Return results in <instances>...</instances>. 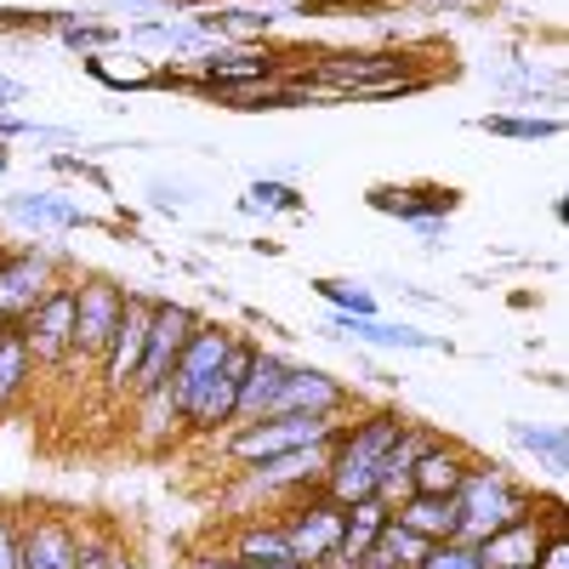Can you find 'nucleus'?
Segmentation results:
<instances>
[{"label": "nucleus", "instance_id": "e433bc0d", "mask_svg": "<svg viewBox=\"0 0 569 569\" xmlns=\"http://www.w3.org/2000/svg\"><path fill=\"white\" fill-rule=\"evenodd\" d=\"M0 29H58V18H46V12H12V7H0Z\"/></svg>", "mask_w": 569, "mask_h": 569}, {"label": "nucleus", "instance_id": "ddd939ff", "mask_svg": "<svg viewBox=\"0 0 569 569\" xmlns=\"http://www.w3.org/2000/svg\"><path fill=\"white\" fill-rule=\"evenodd\" d=\"M228 342H233V330H222V325H200L194 337L182 342V353H177V365H171V382H166L177 405H182V399L194 393V388L206 382V376H211V370L222 365Z\"/></svg>", "mask_w": 569, "mask_h": 569}, {"label": "nucleus", "instance_id": "9d476101", "mask_svg": "<svg viewBox=\"0 0 569 569\" xmlns=\"http://www.w3.org/2000/svg\"><path fill=\"white\" fill-rule=\"evenodd\" d=\"M342 518H348V507H342V501H330V496H313L308 507H297V512L279 525L284 541H291V558L325 569L330 552H337V541H342Z\"/></svg>", "mask_w": 569, "mask_h": 569}, {"label": "nucleus", "instance_id": "a878e982", "mask_svg": "<svg viewBox=\"0 0 569 569\" xmlns=\"http://www.w3.org/2000/svg\"><path fill=\"white\" fill-rule=\"evenodd\" d=\"M29 370H34V353L23 348L18 330H0V410H12L18 393L29 388Z\"/></svg>", "mask_w": 569, "mask_h": 569}, {"label": "nucleus", "instance_id": "473e14b6", "mask_svg": "<svg viewBox=\"0 0 569 569\" xmlns=\"http://www.w3.org/2000/svg\"><path fill=\"white\" fill-rule=\"evenodd\" d=\"M58 40L69 46V52H103V46H114L120 34L109 29V23H74V18H58Z\"/></svg>", "mask_w": 569, "mask_h": 569}, {"label": "nucleus", "instance_id": "412c9836", "mask_svg": "<svg viewBox=\"0 0 569 569\" xmlns=\"http://www.w3.org/2000/svg\"><path fill=\"white\" fill-rule=\"evenodd\" d=\"M370 206L393 211L405 222H427V217H450L456 211V188H376Z\"/></svg>", "mask_w": 569, "mask_h": 569}, {"label": "nucleus", "instance_id": "4be33fe9", "mask_svg": "<svg viewBox=\"0 0 569 569\" xmlns=\"http://www.w3.org/2000/svg\"><path fill=\"white\" fill-rule=\"evenodd\" d=\"M137 405H142V421H137V445H149V450H166V445H177V439L188 433V421H182V410H177L171 388L137 393Z\"/></svg>", "mask_w": 569, "mask_h": 569}, {"label": "nucleus", "instance_id": "b1692460", "mask_svg": "<svg viewBox=\"0 0 569 569\" xmlns=\"http://www.w3.org/2000/svg\"><path fill=\"white\" fill-rule=\"evenodd\" d=\"M433 445V433H427V427H416V421H405V433L388 445V456H382V501H393V496H405L410 490V467H416V456Z\"/></svg>", "mask_w": 569, "mask_h": 569}, {"label": "nucleus", "instance_id": "bb28decb", "mask_svg": "<svg viewBox=\"0 0 569 569\" xmlns=\"http://www.w3.org/2000/svg\"><path fill=\"white\" fill-rule=\"evenodd\" d=\"M7 211L23 222H46V228H86V211L74 200H58V194H12Z\"/></svg>", "mask_w": 569, "mask_h": 569}, {"label": "nucleus", "instance_id": "5701e85b", "mask_svg": "<svg viewBox=\"0 0 569 569\" xmlns=\"http://www.w3.org/2000/svg\"><path fill=\"white\" fill-rule=\"evenodd\" d=\"M273 18L279 12H257V7H217V12H200L194 18V29L211 40H233V46H251V40H262L268 29H273Z\"/></svg>", "mask_w": 569, "mask_h": 569}, {"label": "nucleus", "instance_id": "72a5a7b5", "mask_svg": "<svg viewBox=\"0 0 569 569\" xmlns=\"http://www.w3.org/2000/svg\"><path fill=\"white\" fill-rule=\"evenodd\" d=\"M137 40H154V46H171V52H200V29L194 23H142Z\"/></svg>", "mask_w": 569, "mask_h": 569}, {"label": "nucleus", "instance_id": "cd10ccee", "mask_svg": "<svg viewBox=\"0 0 569 569\" xmlns=\"http://www.w3.org/2000/svg\"><path fill=\"white\" fill-rule=\"evenodd\" d=\"M233 558H240L246 569H273V563H297L291 558V541H284L279 525H251L240 536V547H233Z\"/></svg>", "mask_w": 569, "mask_h": 569}, {"label": "nucleus", "instance_id": "dca6fc26", "mask_svg": "<svg viewBox=\"0 0 569 569\" xmlns=\"http://www.w3.org/2000/svg\"><path fill=\"white\" fill-rule=\"evenodd\" d=\"M393 518H399L405 530H416L421 541H433V547L461 536V507H456V496H399Z\"/></svg>", "mask_w": 569, "mask_h": 569}, {"label": "nucleus", "instance_id": "20e7f679", "mask_svg": "<svg viewBox=\"0 0 569 569\" xmlns=\"http://www.w3.org/2000/svg\"><path fill=\"white\" fill-rule=\"evenodd\" d=\"M330 433H337V416H257L233 433V456L246 467H257V461H273V456L325 445Z\"/></svg>", "mask_w": 569, "mask_h": 569}, {"label": "nucleus", "instance_id": "0eeeda50", "mask_svg": "<svg viewBox=\"0 0 569 569\" xmlns=\"http://www.w3.org/2000/svg\"><path fill=\"white\" fill-rule=\"evenodd\" d=\"M120 313H126V284H114V279L74 284V353L80 359H103Z\"/></svg>", "mask_w": 569, "mask_h": 569}, {"label": "nucleus", "instance_id": "f257e3e1", "mask_svg": "<svg viewBox=\"0 0 569 569\" xmlns=\"http://www.w3.org/2000/svg\"><path fill=\"white\" fill-rule=\"evenodd\" d=\"M405 433V416L399 410H370L365 421H353L348 433L337 427V445H330V461H325V496L330 501H342V507H353V501H365V496H376L382 490V456H388V445Z\"/></svg>", "mask_w": 569, "mask_h": 569}, {"label": "nucleus", "instance_id": "1a4fd4ad", "mask_svg": "<svg viewBox=\"0 0 569 569\" xmlns=\"http://www.w3.org/2000/svg\"><path fill=\"white\" fill-rule=\"evenodd\" d=\"M279 74H284V63H279V52H268V46H217V52L200 58V80L217 91V98L268 86V80H279Z\"/></svg>", "mask_w": 569, "mask_h": 569}, {"label": "nucleus", "instance_id": "aec40b11", "mask_svg": "<svg viewBox=\"0 0 569 569\" xmlns=\"http://www.w3.org/2000/svg\"><path fill=\"white\" fill-rule=\"evenodd\" d=\"M18 569H80V541L46 518L29 536H18Z\"/></svg>", "mask_w": 569, "mask_h": 569}, {"label": "nucleus", "instance_id": "58836bf2", "mask_svg": "<svg viewBox=\"0 0 569 569\" xmlns=\"http://www.w3.org/2000/svg\"><path fill=\"white\" fill-rule=\"evenodd\" d=\"M29 91H23V80H12V74H0V114H7L12 103H23Z\"/></svg>", "mask_w": 569, "mask_h": 569}, {"label": "nucleus", "instance_id": "2eb2a0df", "mask_svg": "<svg viewBox=\"0 0 569 569\" xmlns=\"http://www.w3.org/2000/svg\"><path fill=\"white\" fill-rule=\"evenodd\" d=\"M467 472H472V461H467L456 445L433 439V445L416 456V467H410V490H405V496H456V490L467 485Z\"/></svg>", "mask_w": 569, "mask_h": 569}, {"label": "nucleus", "instance_id": "393cba45", "mask_svg": "<svg viewBox=\"0 0 569 569\" xmlns=\"http://www.w3.org/2000/svg\"><path fill=\"white\" fill-rule=\"evenodd\" d=\"M512 439H518V450H530L547 472L569 467V433L552 427V421H512Z\"/></svg>", "mask_w": 569, "mask_h": 569}, {"label": "nucleus", "instance_id": "c85d7f7f", "mask_svg": "<svg viewBox=\"0 0 569 569\" xmlns=\"http://www.w3.org/2000/svg\"><path fill=\"white\" fill-rule=\"evenodd\" d=\"M479 131H490V137H512V142H541V137H558L563 120H552V114H485Z\"/></svg>", "mask_w": 569, "mask_h": 569}, {"label": "nucleus", "instance_id": "39448f33", "mask_svg": "<svg viewBox=\"0 0 569 569\" xmlns=\"http://www.w3.org/2000/svg\"><path fill=\"white\" fill-rule=\"evenodd\" d=\"M200 325H206V319L188 308V302H154V308H149V348H142V365H137L131 393L166 388V382H171V365H177V353H182V342L194 337Z\"/></svg>", "mask_w": 569, "mask_h": 569}, {"label": "nucleus", "instance_id": "4c0bfd02", "mask_svg": "<svg viewBox=\"0 0 569 569\" xmlns=\"http://www.w3.org/2000/svg\"><path fill=\"white\" fill-rule=\"evenodd\" d=\"M0 569H18V536L7 518H0Z\"/></svg>", "mask_w": 569, "mask_h": 569}, {"label": "nucleus", "instance_id": "f03ea898", "mask_svg": "<svg viewBox=\"0 0 569 569\" xmlns=\"http://www.w3.org/2000/svg\"><path fill=\"white\" fill-rule=\"evenodd\" d=\"M456 507H461V536H456V541H472V547H479V541L496 536L501 525L525 518V512H530V496L518 490L501 467H472L467 485L456 490Z\"/></svg>", "mask_w": 569, "mask_h": 569}, {"label": "nucleus", "instance_id": "6ab92c4d", "mask_svg": "<svg viewBox=\"0 0 569 569\" xmlns=\"http://www.w3.org/2000/svg\"><path fill=\"white\" fill-rule=\"evenodd\" d=\"M284 376H291V359H279V353H262V348H257V359H251V370H246V388H240V405H233V427H246V421L268 416L273 393L284 388Z\"/></svg>", "mask_w": 569, "mask_h": 569}, {"label": "nucleus", "instance_id": "a211bd4d", "mask_svg": "<svg viewBox=\"0 0 569 569\" xmlns=\"http://www.w3.org/2000/svg\"><path fill=\"white\" fill-rule=\"evenodd\" d=\"M330 330H337V337H359V342H370V348H405V353H433V348H445V337H433V330L388 325V319H348V313H337V319H330Z\"/></svg>", "mask_w": 569, "mask_h": 569}, {"label": "nucleus", "instance_id": "7c9ffc66", "mask_svg": "<svg viewBox=\"0 0 569 569\" xmlns=\"http://www.w3.org/2000/svg\"><path fill=\"white\" fill-rule=\"evenodd\" d=\"M313 291L337 308V313H348V319H376V297L365 291V284H348V279H313Z\"/></svg>", "mask_w": 569, "mask_h": 569}, {"label": "nucleus", "instance_id": "f8f14e48", "mask_svg": "<svg viewBox=\"0 0 569 569\" xmlns=\"http://www.w3.org/2000/svg\"><path fill=\"white\" fill-rule=\"evenodd\" d=\"M46 291H52V257L46 251L0 257V330H12Z\"/></svg>", "mask_w": 569, "mask_h": 569}, {"label": "nucleus", "instance_id": "9b49d317", "mask_svg": "<svg viewBox=\"0 0 569 569\" xmlns=\"http://www.w3.org/2000/svg\"><path fill=\"white\" fill-rule=\"evenodd\" d=\"M342 410H348V388L330 370H313V365H291L284 388L268 405V416H342Z\"/></svg>", "mask_w": 569, "mask_h": 569}, {"label": "nucleus", "instance_id": "c9c22d12", "mask_svg": "<svg viewBox=\"0 0 569 569\" xmlns=\"http://www.w3.org/2000/svg\"><path fill=\"white\" fill-rule=\"evenodd\" d=\"M530 569H569V536L563 530H547V541H541V552H536Z\"/></svg>", "mask_w": 569, "mask_h": 569}, {"label": "nucleus", "instance_id": "a19ab883", "mask_svg": "<svg viewBox=\"0 0 569 569\" xmlns=\"http://www.w3.org/2000/svg\"><path fill=\"white\" fill-rule=\"evenodd\" d=\"M273 569H313V563H273Z\"/></svg>", "mask_w": 569, "mask_h": 569}, {"label": "nucleus", "instance_id": "c756f323", "mask_svg": "<svg viewBox=\"0 0 569 569\" xmlns=\"http://www.w3.org/2000/svg\"><path fill=\"white\" fill-rule=\"evenodd\" d=\"M376 552H382V558H393L399 569H421V558L433 552V541H421L416 530H405V525H399V518H388V525H382V536H376Z\"/></svg>", "mask_w": 569, "mask_h": 569}, {"label": "nucleus", "instance_id": "6e6552de", "mask_svg": "<svg viewBox=\"0 0 569 569\" xmlns=\"http://www.w3.org/2000/svg\"><path fill=\"white\" fill-rule=\"evenodd\" d=\"M149 308H154L149 297H131V291H126V313H120L114 337H109V348H103V359H98V376H103L109 393H131V382H137L142 348H149Z\"/></svg>", "mask_w": 569, "mask_h": 569}, {"label": "nucleus", "instance_id": "2f4dec72", "mask_svg": "<svg viewBox=\"0 0 569 569\" xmlns=\"http://www.w3.org/2000/svg\"><path fill=\"white\" fill-rule=\"evenodd\" d=\"M246 211H302V194L291 182H273V177H257L251 188H246V200H240Z\"/></svg>", "mask_w": 569, "mask_h": 569}, {"label": "nucleus", "instance_id": "f704fd0d", "mask_svg": "<svg viewBox=\"0 0 569 569\" xmlns=\"http://www.w3.org/2000/svg\"><path fill=\"white\" fill-rule=\"evenodd\" d=\"M421 569H485V563H479V547L472 541H439L421 558Z\"/></svg>", "mask_w": 569, "mask_h": 569}, {"label": "nucleus", "instance_id": "ea45409f", "mask_svg": "<svg viewBox=\"0 0 569 569\" xmlns=\"http://www.w3.org/2000/svg\"><path fill=\"white\" fill-rule=\"evenodd\" d=\"M12 166V154H7V142H0V171H7Z\"/></svg>", "mask_w": 569, "mask_h": 569}, {"label": "nucleus", "instance_id": "7ed1b4c3", "mask_svg": "<svg viewBox=\"0 0 569 569\" xmlns=\"http://www.w3.org/2000/svg\"><path fill=\"white\" fill-rule=\"evenodd\" d=\"M251 359H257V342H240V337L228 342L222 365L177 405L182 421H188V433H222V427H233V405H240V388H246Z\"/></svg>", "mask_w": 569, "mask_h": 569}, {"label": "nucleus", "instance_id": "4468645a", "mask_svg": "<svg viewBox=\"0 0 569 569\" xmlns=\"http://www.w3.org/2000/svg\"><path fill=\"white\" fill-rule=\"evenodd\" d=\"M541 541H547V525L525 512V518H512V525H501L496 536L479 541V563L485 569H530Z\"/></svg>", "mask_w": 569, "mask_h": 569}, {"label": "nucleus", "instance_id": "423d86ee", "mask_svg": "<svg viewBox=\"0 0 569 569\" xmlns=\"http://www.w3.org/2000/svg\"><path fill=\"white\" fill-rule=\"evenodd\" d=\"M12 330L34 359H69L74 353V284H52Z\"/></svg>", "mask_w": 569, "mask_h": 569}, {"label": "nucleus", "instance_id": "f3484780", "mask_svg": "<svg viewBox=\"0 0 569 569\" xmlns=\"http://www.w3.org/2000/svg\"><path fill=\"white\" fill-rule=\"evenodd\" d=\"M330 445H337V433H330L325 445H308V450H291V456H273V461H257V467H251V485H257V490H291V485L325 479Z\"/></svg>", "mask_w": 569, "mask_h": 569}]
</instances>
